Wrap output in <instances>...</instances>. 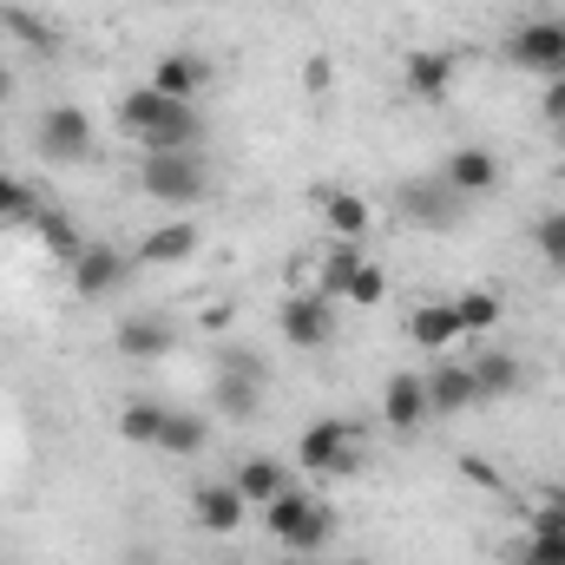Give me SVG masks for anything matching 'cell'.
<instances>
[{"instance_id":"6da1fadb","label":"cell","mask_w":565,"mask_h":565,"mask_svg":"<svg viewBox=\"0 0 565 565\" xmlns=\"http://www.w3.org/2000/svg\"><path fill=\"white\" fill-rule=\"evenodd\" d=\"M296 467H302L309 480H349V473L362 467V427L342 422V415L309 422L302 440H296Z\"/></svg>"},{"instance_id":"7a4b0ae2","label":"cell","mask_w":565,"mask_h":565,"mask_svg":"<svg viewBox=\"0 0 565 565\" xmlns=\"http://www.w3.org/2000/svg\"><path fill=\"white\" fill-rule=\"evenodd\" d=\"M264 526L277 533L289 553H322V546L335 540V507H322V500L302 493V487H282L277 500L264 507Z\"/></svg>"},{"instance_id":"3957f363","label":"cell","mask_w":565,"mask_h":565,"mask_svg":"<svg viewBox=\"0 0 565 565\" xmlns=\"http://www.w3.org/2000/svg\"><path fill=\"white\" fill-rule=\"evenodd\" d=\"M139 191L151 204H171V211H191L204 191H211V171L198 151H145L139 164Z\"/></svg>"},{"instance_id":"277c9868","label":"cell","mask_w":565,"mask_h":565,"mask_svg":"<svg viewBox=\"0 0 565 565\" xmlns=\"http://www.w3.org/2000/svg\"><path fill=\"white\" fill-rule=\"evenodd\" d=\"M507 60L520 73H540V79H565V20L553 13H533L507 33Z\"/></svg>"},{"instance_id":"5b68a950","label":"cell","mask_w":565,"mask_h":565,"mask_svg":"<svg viewBox=\"0 0 565 565\" xmlns=\"http://www.w3.org/2000/svg\"><path fill=\"white\" fill-rule=\"evenodd\" d=\"M395 211H402L408 224H422V231H454V224L467 217V198H454L434 171H415V178L395 184Z\"/></svg>"},{"instance_id":"8992f818","label":"cell","mask_w":565,"mask_h":565,"mask_svg":"<svg viewBox=\"0 0 565 565\" xmlns=\"http://www.w3.org/2000/svg\"><path fill=\"white\" fill-rule=\"evenodd\" d=\"M277 329H282V342H289V349L316 355V349H329V342H335V302H329V296H316V289H296V296H282Z\"/></svg>"},{"instance_id":"52a82bcc","label":"cell","mask_w":565,"mask_h":565,"mask_svg":"<svg viewBox=\"0 0 565 565\" xmlns=\"http://www.w3.org/2000/svg\"><path fill=\"white\" fill-rule=\"evenodd\" d=\"M33 145L46 164H86L93 158V119L79 106H46L40 126H33Z\"/></svg>"},{"instance_id":"ba28073f","label":"cell","mask_w":565,"mask_h":565,"mask_svg":"<svg viewBox=\"0 0 565 565\" xmlns=\"http://www.w3.org/2000/svg\"><path fill=\"white\" fill-rule=\"evenodd\" d=\"M454 198H467V204H480V198H493L500 191V151H487V145H454L447 158H440V171H434Z\"/></svg>"},{"instance_id":"9c48e42d","label":"cell","mask_w":565,"mask_h":565,"mask_svg":"<svg viewBox=\"0 0 565 565\" xmlns=\"http://www.w3.org/2000/svg\"><path fill=\"white\" fill-rule=\"evenodd\" d=\"M66 270H73V289H79L86 302H106V296H119V289L132 282V257H126L119 244H93V237H86V250H79Z\"/></svg>"},{"instance_id":"30bf717a","label":"cell","mask_w":565,"mask_h":565,"mask_svg":"<svg viewBox=\"0 0 565 565\" xmlns=\"http://www.w3.org/2000/svg\"><path fill=\"white\" fill-rule=\"evenodd\" d=\"M244 493L231 487V480H204V487H191V520L204 526V533H237L244 526Z\"/></svg>"},{"instance_id":"8fae6325","label":"cell","mask_w":565,"mask_h":565,"mask_svg":"<svg viewBox=\"0 0 565 565\" xmlns=\"http://www.w3.org/2000/svg\"><path fill=\"white\" fill-rule=\"evenodd\" d=\"M422 382H427V408H434V415H467V408L480 402V382H473L467 362H434Z\"/></svg>"},{"instance_id":"7c38bea8","label":"cell","mask_w":565,"mask_h":565,"mask_svg":"<svg viewBox=\"0 0 565 565\" xmlns=\"http://www.w3.org/2000/svg\"><path fill=\"white\" fill-rule=\"evenodd\" d=\"M211 408H217L231 427L257 422V408H264V382H257V375H237V369H217V375H211Z\"/></svg>"},{"instance_id":"4fadbf2b","label":"cell","mask_w":565,"mask_h":565,"mask_svg":"<svg viewBox=\"0 0 565 565\" xmlns=\"http://www.w3.org/2000/svg\"><path fill=\"white\" fill-rule=\"evenodd\" d=\"M113 342H119V355H126V362H158V355H171V349H178V329H171L164 316H126Z\"/></svg>"},{"instance_id":"5bb4252c","label":"cell","mask_w":565,"mask_h":565,"mask_svg":"<svg viewBox=\"0 0 565 565\" xmlns=\"http://www.w3.org/2000/svg\"><path fill=\"white\" fill-rule=\"evenodd\" d=\"M434 408H427V382L422 375H388V388H382V422L395 427V434H415Z\"/></svg>"},{"instance_id":"9a60e30c","label":"cell","mask_w":565,"mask_h":565,"mask_svg":"<svg viewBox=\"0 0 565 565\" xmlns=\"http://www.w3.org/2000/svg\"><path fill=\"white\" fill-rule=\"evenodd\" d=\"M204 79H211V66H204L198 53H158L151 73H145V86H158L164 99H198Z\"/></svg>"},{"instance_id":"2e32d148","label":"cell","mask_w":565,"mask_h":565,"mask_svg":"<svg viewBox=\"0 0 565 565\" xmlns=\"http://www.w3.org/2000/svg\"><path fill=\"white\" fill-rule=\"evenodd\" d=\"M473 382H480V402H507V395H526V362L513 349H487L480 362H467Z\"/></svg>"},{"instance_id":"e0dca14e","label":"cell","mask_w":565,"mask_h":565,"mask_svg":"<svg viewBox=\"0 0 565 565\" xmlns=\"http://www.w3.org/2000/svg\"><path fill=\"white\" fill-rule=\"evenodd\" d=\"M139 145H145V151H198V145H204V119H198V106H191V99H178L151 132H139Z\"/></svg>"},{"instance_id":"ac0fdd59","label":"cell","mask_w":565,"mask_h":565,"mask_svg":"<svg viewBox=\"0 0 565 565\" xmlns=\"http://www.w3.org/2000/svg\"><path fill=\"white\" fill-rule=\"evenodd\" d=\"M231 487L244 493V507H270L282 487H289V473H282V460H270V454H250V460H237Z\"/></svg>"},{"instance_id":"d6986e66","label":"cell","mask_w":565,"mask_h":565,"mask_svg":"<svg viewBox=\"0 0 565 565\" xmlns=\"http://www.w3.org/2000/svg\"><path fill=\"white\" fill-rule=\"evenodd\" d=\"M513 565H565V513H533V533L520 540Z\"/></svg>"},{"instance_id":"ffe728a7","label":"cell","mask_w":565,"mask_h":565,"mask_svg":"<svg viewBox=\"0 0 565 565\" xmlns=\"http://www.w3.org/2000/svg\"><path fill=\"white\" fill-rule=\"evenodd\" d=\"M408 93L415 99H447L454 93V53H434V46H422V53H408Z\"/></svg>"},{"instance_id":"44dd1931","label":"cell","mask_w":565,"mask_h":565,"mask_svg":"<svg viewBox=\"0 0 565 565\" xmlns=\"http://www.w3.org/2000/svg\"><path fill=\"white\" fill-rule=\"evenodd\" d=\"M191 257H198V231L178 217V224H158V231L145 237L132 264H191Z\"/></svg>"},{"instance_id":"7402d4cb","label":"cell","mask_w":565,"mask_h":565,"mask_svg":"<svg viewBox=\"0 0 565 565\" xmlns=\"http://www.w3.org/2000/svg\"><path fill=\"white\" fill-rule=\"evenodd\" d=\"M454 316H460V335H493L500 329V316H507V302H500V289H460L454 296Z\"/></svg>"},{"instance_id":"603a6c76","label":"cell","mask_w":565,"mask_h":565,"mask_svg":"<svg viewBox=\"0 0 565 565\" xmlns=\"http://www.w3.org/2000/svg\"><path fill=\"white\" fill-rule=\"evenodd\" d=\"M204 440H211V422H204L198 408H171V415H164V434H158V454L191 460V454H204Z\"/></svg>"},{"instance_id":"cb8c5ba5","label":"cell","mask_w":565,"mask_h":565,"mask_svg":"<svg viewBox=\"0 0 565 565\" xmlns=\"http://www.w3.org/2000/svg\"><path fill=\"white\" fill-rule=\"evenodd\" d=\"M322 217H329V237H342V244H355V237H369V204L355 198V191H322Z\"/></svg>"},{"instance_id":"d4e9b609","label":"cell","mask_w":565,"mask_h":565,"mask_svg":"<svg viewBox=\"0 0 565 565\" xmlns=\"http://www.w3.org/2000/svg\"><path fill=\"white\" fill-rule=\"evenodd\" d=\"M408 342H422V349H447V342H460V316H454V302H422V309L408 316Z\"/></svg>"},{"instance_id":"484cf974","label":"cell","mask_w":565,"mask_h":565,"mask_svg":"<svg viewBox=\"0 0 565 565\" xmlns=\"http://www.w3.org/2000/svg\"><path fill=\"white\" fill-rule=\"evenodd\" d=\"M171 106H178V99H164L158 86H132V93H119V126L139 139V132H151V126H158Z\"/></svg>"},{"instance_id":"4316f807","label":"cell","mask_w":565,"mask_h":565,"mask_svg":"<svg viewBox=\"0 0 565 565\" xmlns=\"http://www.w3.org/2000/svg\"><path fill=\"white\" fill-rule=\"evenodd\" d=\"M164 402H126L119 408V440H132V447H158V434H164Z\"/></svg>"},{"instance_id":"83f0119b","label":"cell","mask_w":565,"mask_h":565,"mask_svg":"<svg viewBox=\"0 0 565 565\" xmlns=\"http://www.w3.org/2000/svg\"><path fill=\"white\" fill-rule=\"evenodd\" d=\"M0 26H7L20 46H33V53H60V33H53L40 13H20V7H7V13H0Z\"/></svg>"},{"instance_id":"f1b7e54d","label":"cell","mask_w":565,"mask_h":565,"mask_svg":"<svg viewBox=\"0 0 565 565\" xmlns=\"http://www.w3.org/2000/svg\"><path fill=\"white\" fill-rule=\"evenodd\" d=\"M40 224V237H46V250L60 257V264H73L79 250H86V237H79V224L73 217H60V211H46V217H33Z\"/></svg>"},{"instance_id":"f546056e","label":"cell","mask_w":565,"mask_h":565,"mask_svg":"<svg viewBox=\"0 0 565 565\" xmlns=\"http://www.w3.org/2000/svg\"><path fill=\"white\" fill-rule=\"evenodd\" d=\"M533 250H540L546 270H559L565 277V211H546V217L533 224Z\"/></svg>"},{"instance_id":"4dcf8cb0","label":"cell","mask_w":565,"mask_h":565,"mask_svg":"<svg viewBox=\"0 0 565 565\" xmlns=\"http://www.w3.org/2000/svg\"><path fill=\"white\" fill-rule=\"evenodd\" d=\"M382 296H388V270L362 257V264H355V277H349V289H342V302H355V309H375Z\"/></svg>"},{"instance_id":"1f68e13d","label":"cell","mask_w":565,"mask_h":565,"mask_svg":"<svg viewBox=\"0 0 565 565\" xmlns=\"http://www.w3.org/2000/svg\"><path fill=\"white\" fill-rule=\"evenodd\" d=\"M33 217H40V204H33V191H26V178L0 171V224H33Z\"/></svg>"},{"instance_id":"d6a6232c","label":"cell","mask_w":565,"mask_h":565,"mask_svg":"<svg viewBox=\"0 0 565 565\" xmlns=\"http://www.w3.org/2000/svg\"><path fill=\"white\" fill-rule=\"evenodd\" d=\"M217 369H237V375H257V382H264V362H257L250 349H237V342H231V349L217 355Z\"/></svg>"},{"instance_id":"836d02e7","label":"cell","mask_w":565,"mask_h":565,"mask_svg":"<svg viewBox=\"0 0 565 565\" xmlns=\"http://www.w3.org/2000/svg\"><path fill=\"white\" fill-rule=\"evenodd\" d=\"M540 119H546V126H559L565 119V79H546V93H540Z\"/></svg>"},{"instance_id":"e575fe53","label":"cell","mask_w":565,"mask_h":565,"mask_svg":"<svg viewBox=\"0 0 565 565\" xmlns=\"http://www.w3.org/2000/svg\"><path fill=\"white\" fill-rule=\"evenodd\" d=\"M7 93H13V73H7V66H0V99H7Z\"/></svg>"},{"instance_id":"d590c367","label":"cell","mask_w":565,"mask_h":565,"mask_svg":"<svg viewBox=\"0 0 565 565\" xmlns=\"http://www.w3.org/2000/svg\"><path fill=\"white\" fill-rule=\"evenodd\" d=\"M553 145H559V151H565V119H559V126H553Z\"/></svg>"},{"instance_id":"8d00e7d4","label":"cell","mask_w":565,"mask_h":565,"mask_svg":"<svg viewBox=\"0 0 565 565\" xmlns=\"http://www.w3.org/2000/svg\"><path fill=\"white\" fill-rule=\"evenodd\" d=\"M559 375H565V349H559Z\"/></svg>"},{"instance_id":"74e56055","label":"cell","mask_w":565,"mask_h":565,"mask_svg":"<svg viewBox=\"0 0 565 565\" xmlns=\"http://www.w3.org/2000/svg\"><path fill=\"white\" fill-rule=\"evenodd\" d=\"M0 139H7V126H0Z\"/></svg>"}]
</instances>
